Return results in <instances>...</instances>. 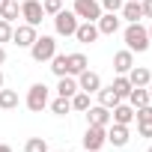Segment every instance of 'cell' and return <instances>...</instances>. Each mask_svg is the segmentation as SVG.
I'll use <instances>...</instances> for the list:
<instances>
[{
  "mask_svg": "<svg viewBox=\"0 0 152 152\" xmlns=\"http://www.w3.org/2000/svg\"><path fill=\"white\" fill-rule=\"evenodd\" d=\"M122 39H125V48H128L131 54H146V51L152 48L149 33H146V27H143L140 21H137V24H128L125 33H122Z\"/></svg>",
  "mask_w": 152,
  "mask_h": 152,
  "instance_id": "6da1fadb",
  "label": "cell"
},
{
  "mask_svg": "<svg viewBox=\"0 0 152 152\" xmlns=\"http://www.w3.org/2000/svg\"><path fill=\"white\" fill-rule=\"evenodd\" d=\"M27 51H30V57H33L36 63H48V60L57 54V39H54V36H36V42H33Z\"/></svg>",
  "mask_w": 152,
  "mask_h": 152,
  "instance_id": "7a4b0ae2",
  "label": "cell"
},
{
  "mask_svg": "<svg viewBox=\"0 0 152 152\" xmlns=\"http://www.w3.org/2000/svg\"><path fill=\"white\" fill-rule=\"evenodd\" d=\"M48 102H51V90H48L45 84H33V87L27 90V99H24L27 110H33V113H42V110L48 107Z\"/></svg>",
  "mask_w": 152,
  "mask_h": 152,
  "instance_id": "3957f363",
  "label": "cell"
},
{
  "mask_svg": "<svg viewBox=\"0 0 152 152\" xmlns=\"http://www.w3.org/2000/svg\"><path fill=\"white\" fill-rule=\"evenodd\" d=\"M78 24H81V18L75 15L72 9H60V12L54 15V33H57V36H75Z\"/></svg>",
  "mask_w": 152,
  "mask_h": 152,
  "instance_id": "277c9868",
  "label": "cell"
},
{
  "mask_svg": "<svg viewBox=\"0 0 152 152\" xmlns=\"http://www.w3.org/2000/svg\"><path fill=\"white\" fill-rule=\"evenodd\" d=\"M84 149H90V152H99L104 143H107V128H102V125H87V131H84Z\"/></svg>",
  "mask_w": 152,
  "mask_h": 152,
  "instance_id": "5b68a950",
  "label": "cell"
},
{
  "mask_svg": "<svg viewBox=\"0 0 152 152\" xmlns=\"http://www.w3.org/2000/svg\"><path fill=\"white\" fill-rule=\"evenodd\" d=\"M72 12L78 15L81 21H99V15H102V3H99V0H75Z\"/></svg>",
  "mask_w": 152,
  "mask_h": 152,
  "instance_id": "8992f818",
  "label": "cell"
},
{
  "mask_svg": "<svg viewBox=\"0 0 152 152\" xmlns=\"http://www.w3.org/2000/svg\"><path fill=\"white\" fill-rule=\"evenodd\" d=\"M21 18H24V24L39 27V24H42V18H45L42 0H24V3H21Z\"/></svg>",
  "mask_w": 152,
  "mask_h": 152,
  "instance_id": "52a82bcc",
  "label": "cell"
},
{
  "mask_svg": "<svg viewBox=\"0 0 152 152\" xmlns=\"http://www.w3.org/2000/svg\"><path fill=\"white\" fill-rule=\"evenodd\" d=\"M96 27H99V36H113V33H119L122 18H119V12H102Z\"/></svg>",
  "mask_w": 152,
  "mask_h": 152,
  "instance_id": "ba28073f",
  "label": "cell"
},
{
  "mask_svg": "<svg viewBox=\"0 0 152 152\" xmlns=\"http://www.w3.org/2000/svg\"><path fill=\"white\" fill-rule=\"evenodd\" d=\"M128 140H131V131H128V125H119V122H110V125H107V143H110L113 149H122V146H128Z\"/></svg>",
  "mask_w": 152,
  "mask_h": 152,
  "instance_id": "9c48e42d",
  "label": "cell"
},
{
  "mask_svg": "<svg viewBox=\"0 0 152 152\" xmlns=\"http://www.w3.org/2000/svg\"><path fill=\"white\" fill-rule=\"evenodd\" d=\"M78 90H84V93L96 96V93L102 90V75H99V72H93V69H84V72L78 75Z\"/></svg>",
  "mask_w": 152,
  "mask_h": 152,
  "instance_id": "30bf717a",
  "label": "cell"
},
{
  "mask_svg": "<svg viewBox=\"0 0 152 152\" xmlns=\"http://www.w3.org/2000/svg\"><path fill=\"white\" fill-rule=\"evenodd\" d=\"M36 27H30V24H18V27H12V45H18V48H30L33 42H36Z\"/></svg>",
  "mask_w": 152,
  "mask_h": 152,
  "instance_id": "8fae6325",
  "label": "cell"
},
{
  "mask_svg": "<svg viewBox=\"0 0 152 152\" xmlns=\"http://www.w3.org/2000/svg\"><path fill=\"white\" fill-rule=\"evenodd\" d=\"M84 113H87V125H102V128L110 125V107L104 104H90Z\"/></svg>",
  "mask_w": 152,
  "mask_h": 152,
  "instance_id": "7c38bea8",
  "label": "cell"
},
{
  "mask_svg": "<svg viewBox=\"0 0 152 152\" xmlns=\"http://www.w3.org/2000/svg\"><path fill=\"white\" fill-rule=\"evenodd\" d=\"M75 39H78L81 45H93V42L99 39V27H96V21H81L78 30H75Z\"/></svg>",
  "mask_w": 152,
  "mask_h": 152,
  "instance_id": "4fadbf2b",
  "label": "cell"
},
{
  "mask_svg": "<svg viewBox=\"0 0 152 152\" xmlns=\"http://www.w3.org/2000/svg\"><path fill=\"white\" fill-rule=\"evenodd\" d=\"M110 122H119V125H131L134 122V107L128 102H119L116 107H110Z\"/></svg>",
  "mask_w": 152,
  "mask_h": 152,
  "instance_id": "5bb4252c",
  "label": "cell"
},
{
  "mask_svg": "<svg viewBox=\"0 0 152 152\" xmlns=\"http://www.w3.org/2000/svg\"><path fill=\"white\" fill-rule=\"evenodd\" d=\"M66 66H69V75H72V78H78L84 69H90V60H87V54L75 51V54H66Z\"/></svg>",
  "mask_w": 152,
  "mask_h": 152,
  "instance_id": "9a60e30c",
  "label": "cell"
},
{
  "mask_svg": "<svg viewBox=\"0 0 152 152\" xmlns=\"http://www.w3.org/2000/svg\"><path fill=\"white\" fill-rule=\"evenodd\" d=\"M125 78L131 81V87H149V81H152V72H149L146 66H131V69L125 72Z\"/></svg>",
  "mask_w": 152,
  "mask_h": 152,
  "instance_id": "2e32d148",
  "label": "cell"
},
{
  "mask_svg": "<svg viewBox=\"0 0 152 152\" xmlns=\"http://www.w3.org/2000/svg\"><path fill=\"white\" fill-rule=\"evenodd\" d=\"M0 18L15 24L21 18V3H18V0H0Z\"/></svg>",
  "mask_w": 152,
  "mask_h": 152,
  "instance_id": "e0dca14e",
  "label": "cell"
},
{
  "mask_svg": "<svg viewBox=\"0 0 152 152\" xmlns=\"http://www.w3.org/2000/svg\"><path fill=\"white\" fill-rule=\"evenodd\" d=\"M131 66H134V54H131L128 48H122V51L113 54V72H116V75H125Z\"/></svg>",
  "mask_w": 152,
  "mask_h": 152,
  "instance_id": "ac0fdd59",
  "label": "cell"
},
{
  "mask_svg": "<svg viewBox=\"0 0 152 152\" xmlns=\"http://www.w3.org/2000/svg\"><path fill=\"white\" fill-rule=\"evenodd\" d=\"M119 18H122V21H128V24H137V21L143 18L140 3H134V0H125V3H122V9H119Z\"/></svg>",
  "mask_w": 152,
  "mask_h": 152,
  "instance_id": "d6986e66",
  "label": "cell"
},
{
  "mask_svg": "<svg viewBox=\"0 0 152 152\" xmlns=\"http://www.w3.org/2000/svg\"><path fill=\"white\" fill-rule=\"evenodd\" d=\"M75 93H78V78H72V75H63V78H57V96L72 99Z\"/></svg>",
  "mask_w": 152,
  "mask_h": 152,
  "instance_id": "ffe728a7",
  "label": "cell"
},
{
  "mask_svg": "<svg viewBox=\"0 0 152 152\" xmlns=\"http://www.w3.org/2000/svg\"><path fill=\"white\" fill-rule=\"evenodd\" d=\"M134 110L137 107H143V104H149V93H146V87H131V93H128V99H125Z\"/></svg>",
  "mask_w": 152,
  "mask_h": 152,
  "instance_id": "44dd1931",
  "label": "cell"
},
{
  "mask_svg": "<svg viewBox=\"0 0 152 152\" xmlns=\"http://www.w3.org/2000/svg\"><path fill=\"white\" fill-rule=\"evenodd\" d=\"M18 104H21V99H18L15 90H3L0 87V110H15Z\"/></svg>",
  "mask_w": 152,
  "mask_h": 152,
  "instance_id": "7402d4cb",
  "label": "cell"
},
{
  "mask_svg": "<svg viewBox=\"0 0 152 152\" xmlns=\"http://www.w3.org/2000/svg\"><path fill=\"white\" fill-rule=\"evenodd\" d=\"M96 96H99V104H104V107H116V104L122 102V99L113 93V87H102Z\"/></svg>",
  "mask_w": 152,
  "mask_h": 152,
  "instance_id": "603a6c76",
  "label": "cell"
},
{
  "mask_svg": "<svg viewBox=\"0 0 152 152\" xmlns=\"http://www.w3.org/2000/svg\"><path fill=\"white\" fill-rule=\"evenodd\" d=\"M110 87H113V93H116V96H119L122 102H125V99H128V93H131V81L125 78V75H116Z\"/></svg>",
  "mask_w": 152,
  "mask_h": 152,
  "instance_id": "cb8c5ba5",
  "label": "cell"
},
{
  "mask_svg": "<svg viewBox=\"0 0 152 152\" xmlns=\"http://www.w3.org/2000/svg\"><path fill=\"white\" fill-rule=\"evenodd\" d=\"M48 107H51V113H57V116H66V113H72V99H63V96H57L54 102H48Z\"/></svg>",
  "mask_w": 152,
  "mask_h": 152,
  "instance_id": "d4e9b609",
  "label": "cell"
},
{
  "mask_svg": "<svg viewBox=\"0 0 152 152\" xmlns=\"http://www.w3.org/2000/svg\"><path fill=\"white\" fill-rule=\"evenodd\" d=\"M48 63H51V72L57 75V78H63V75H69V66H66V54H60V51H57V54H54V57H51Z\"/></svg>",
  "mask_w": 152,
  "mask_h": 152,
  "instance_id": "484cf974",
  "label": "cell"
},
{
  "mask_svg": "<svg viewBox=\"0 0 152 152\" xmlns=\"http://www.w3.org/2000/svg\"><path fill=\"white\" fill-rule=\"evenodd\" d=\"M90 107V93H84V90H78L72 96V110H78V113H84Z\"/></svg>",
  "mask_w": 152,
  "mask_h": 152,
  "instance_id": "4316f807",
  "label": "cell"
},
{
  "mask_svg": "<svg viewBox=\"0 0 152 152\" xmlns=\"http://www.w3.org/2000/svg\"><path fill=\"white\" fill-rule=\"evenodd\" d=\"M24 152H48V140L45 137H30L24 143Z\"/></svg>",
  "mask_w": 152,
  "mask_h": 152,
  "instance_id": "83f0119b",
  "label": "cell"
},
{
  "mask_svg": "<svg viewBox=\"0 0 152 152\" xmlns=\"http://www.w3.org/2000/svg\"><path fill=\"white\" fill-rule=\"evenodd\" d=\"M134 119H137V122H152V102L143 104V107H137V110H134Z\"/></svg>",
  "mask_w": 152,
  "mask_h": 152,
  "instance_id": "f1b7e54d",
  "label": "cell"
},
{
  "mask_svg": "<svg viewBox=\"0 0 152 152\" xmlns=\"http://www.w3.org/2000/svg\"><path fill=\"white\" fill-rule=\"evenodd\" d=\"M42 9H45V15H57L60 9H63V0H42Z\"/></svg>",
  "mask_w": 152,
  "mask_h": 152,
  "instance_id": "f546056e",
  "label": "cell"
},
{
  "mask_svg": "<svg viewBox=\"0 0 152 152\" xmlns=\"http://www.w3.org/2000/svg\"><path fill=\"white\" fill-rule=\"evenodd\" d=\"M12 27H15V24H9V21L0 18V45H3V42H12Z\"/></svg>",
  "mask_w": 152,
  "mask_h": 152,
  "instance_id": "4dcf8cb0",
  "label": "cell"
},
{
  "mask_svg": "<svg viewBox=\"0 0 152 152\" xmlns=\"http://www.w3.org/2000/svg\"><path fill=\"white\" fill-rule=\"evenodd\" d=\"M99 3H102V12H119L125 0H99Z\"/></svg>",
  "mask_w": 152,
  "mask_h": 152,
  "instance_id": "1f68e13d",
  "label": "cell"
},
{
  "mask_svg": "<svg viewBox=\"0 0 152 152\" xmlns=\"http://www.w3.org/2000/svg\"><path fill=\"white\" fill-rule=\"evenodd\" d=\"M137 134L140 137H152V122H137Z\"/></svg>",
  "mask_w": 152,
  "mask_h": 152,
  "instance_id": "d6a6232c",
  "label": "cell"
},
{
  "mask_svg": "<svg viewBox=\"0 0 152 152\" xmlns=\"http://www.w3.org/2000/svg\"><path fill=\"white\" fill-rule=\"evenodd\" d=\"M140 9H143V18H152V0H140Z\"/></svg>",
  "mask_w": 152,
  "mask_h": 152,
  "instance_id": "836d02e7",
  "label": "cell"
},
{
  "mask_svg": "<svg viewBox=\"0 0 152 152\" xmlns=\"http://www.w3.org/2000/svg\"><path fill=\"white\" fill-rule=\"evenodd\" d=\"M3 63H6V48L0 45V66H3Z\"/></svg>",
  "mask_w": 152,
  "mask_h": 152,
  "instance_id": "e575fe53",
  "label": "cell"
},
{
  "mask_svg": "<svg viewBox=\"0 0 152 152\" xmlns=\"http://www.w3.org/2000/svg\"><path fill=\"white\" fill-rule=\"evenodd\" d=\"M0 152H12V146L9 143H0Z\"/></svg>",
  "mask_w": 152,
  "mask_h": 152,
  "instance_id": "d590c367",
  "label": "cell"
},
{
  "mask_svg": "<svg viewBox=\"0 0 152 152\" xmlns=\"http://www.w3.org/2000/svg\"><path fill=\"white\" fill-rule=\"evenodd\" d=\"M146 93H149V102H152V81H149V87H146Z\"/></svg>",
  "mask_w": 152,
  "mask_h": 152,
  "instance_id": "8d00e7d4",
  "label": "cell"
},
{
  "mask_svg": "<svg viewBox=\"0 0 152 152\" xmlns=\"http://www.w3.org/2000/svg\"><path fill=\"white\" fill-rule=\"evenodd\" d=\"M146 33H149V42H152V24H149V27H146Z\"/></svg>",
  "mask_w": 152,
  "mask_h": 152,
  "instance_id": "74e56055",
  "label": "cell"
},
{
  "mask_svg": "<svg viewBox=\"0 0 152 152\" xmlns=\"http://www.w3.org/2000/svg\"><path fill=\"white\" fill-rule=\"evenodd\" d=\"M0 87H3V72H0Z\"/></svg>",
  "mask_w": 152,
  "mask_h": 152,
  "instance_id": "f35d334b",
  "label": "cell"
},
{
  "mask_svg": "<svg viewBox=\"0 0 152 152\" xmlns=\"http://www.w3.org/2000/svg\"><path fill=\"white\" fill-rule=\"evenodd\" d=\"M146 152H152V143H149V149H146Z\"/></svg>",
  "mask_w": 152,
  "mask_h": 152,
  "instance_id": "ab89813d",
  "label": "cell"
},
{
  "mask_svg": "<svg viewBox=\"0 0 152 152\" xmlns=\"http://www.w3.org/2000/svg\"><path fill=\"white\" fill-rule=\"evenodd\" d=\"M48 152H57V149H48Z\"/></svg>",
  "mask_w": 152,
  "mask_h": 152,
  "instance_id": "60d3db41",
  "label": "cell"
},
{
  "mask_svg": "<svg viewBox=\"0 0 152 152\" xmlns=\"http://www.w3.org/2000/svg\"><path fill=\"white\" fill-rule=\"evenodd\" d=\"M81 152H90V149H81Z\"/></svg>",
  "mask_w": 152,
  "mask_h": 152,
  "instance_id": "b9f144b4",
  "label": "cell"
},
{
  "mask_svg": "<svg viewBox=\"0 0 152 152\" xmlns=\"http://www.w3.org/2000/svg\"><path fill=\"white\" fill-rule=\"evenodd\" d=\"M18 3H24V0H18Z\"/></svg>",
  "mask_w": 152,
  "mask_h": 152,
  "instance_id": "7bdbcfd3",
  "label": "cell"
},
{
  "mask_svg": "<svg viewBox=\"0 0 152 152\" xmlns=\"http://www.w3.org/2000/svg\"><path fill=\"white\" fill-rule=\"evenodd\" d=\"M134 3H140V0H134Z\"/></svg>",
  "mask_w": 152,
  "mask_h": 152,
  "instance_id": "ee69618b",
  "label": "cell"
}]
</instances>
